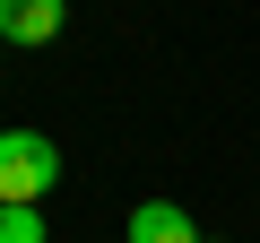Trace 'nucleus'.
Returning <instances> with one entry per match:
<instances>
[{
	"label": "nucleus",
	"mask_w": 260,
	"mask_h": 243,
	"mask_svg": "<svg viewBox=\"0 0 260 243\" xmlns=\"http://www.w3.org/2000/svg\"><path fill=\"white\" fill-rule=\"evenodd\" d=\"M61 183V148L44 131H0V208H35Z\"/></svg>",
	"instance_id": "nucleus-1"
},
{
	"label": "nucleus",
	"mask_w": 260,
	"mask_h": 243,
	"mask_svg": "<svg viewBox=\"0 0 260 243\" xmlns=\"http://www.w3.org/2000/svg\"><path fill=\"white\" fill-rule=\"evenodd\" d=\"M61 0H0V44H18V52H35V44H52L61 35Z\"/></svg>",
	"instance_id": "nucleus-2"
},
{
	"label": "nucleus",
	"mask_w": 260,
	"mask_h": 243,
	"mask_svg": "<svg viewBox=\"0 0 260 243\" xmlns=\"http://www.w3.org/2000/svg\"><path fill=\"white\" fill-rule=\"evenodd\" d=\"M121 243H208V234L191 226V208H174V200H139V208H130V226H121Z\"/></svg>",
	"instance_id": "nucleus-3"
},
{
	"label": "nucleus",
	"mask_w": 260,
	"mask_h": 243,
	"mask_svg": "<svg viewBox=\"0 0 260 243\" xmlns=\"http://www.w3.org/2000/svg\"><path fill=\"white\" fill-rule=\"evenodd\" d=\"M0 243H44V208H0Z\"/></svg>",
	"instance_id": "nucleus-4"
}]
</instances>
